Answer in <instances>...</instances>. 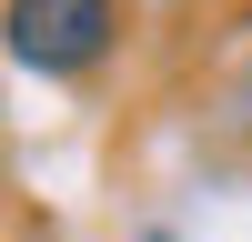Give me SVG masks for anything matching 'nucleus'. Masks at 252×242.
<instances>
[{
	"label": "nucleus",
	"instance_id": "f257e3e1",
	"mask_svg": "<svg viewBox=\"0 0 252 242\" xmlns=\"http://www.w3.org/2000/svg\"><path fill=\"white\" fill-rule=\"evenodd\" d=\"M111 40H121V0H10V60L40 81L101 71Z\"/></svg>",
	"mask_w": 252,
	"mask_h": 242
},
{
	"label": "nucleus",
	"instance_id": "f03ea898",
	"mask_svg": "<svg viewBox=\"0 0 252 242\" xmlns=\"http://www.w3.org/2000/svg\"><path fill=\"white\" fill-rule=\"evenodd\" d=\"M141 242H172V232H141Z\"/></svg>",
	"mask_w": 252,
	"mask_h": 242
}]
</instances>
